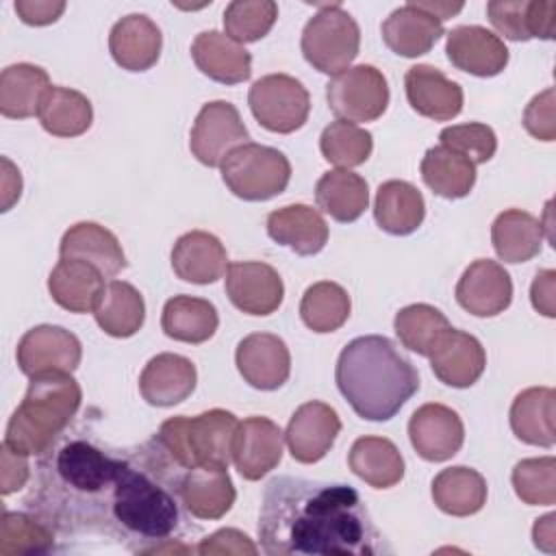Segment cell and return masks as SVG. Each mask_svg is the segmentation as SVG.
Wrapping results in <instances>:
<instances>
[{"mask_svg":"<svg viewBox=\"0 0 556 556\" xmlns=\"http://www.w3.org/2000/svg\"><path fill=\"white\" fill-rule=\"evenodd\" d=\"M258 539L269 556H376L391 552L356 489L343 482L293 476H278L265 486Z\"/></svg>","mask_w":556,"mask_h":556,"instance_id":"obj_1","label":"cell"},{"mask_svg":"<svg viewBox=\"0 0 556 556\" xmlns=\"http://www.w3.org/2000/svg\"><path fill=\"white\" fill-rule=\"evenodd\" d=\"M126 450H106L85 437L61 439L41 454L37 486L26 497L30 513L61 532L111 534L113 493Z\"/></svg>","mask_w":556,"mask_h":556,"instance_id":"obj_2","label":"cell"},{"mask_svg":"<svg viewBox=\"0 0 556 556\" xmlns=\"http://www.w3.org/2000/svg\"><path fill=\"white\" fill-rule=\"evenodd\" d=\"M334 380L352 410L367 421H389L419 389L413 363L382 334L352 339L337 358Z\"/></svg>","mask_w":556,"mask_h":556,"instance_id":"obj_3","label":"cell"},{"mask_svg":"<svg viewBox=\"0 0 556 556\" xmlns=\"http://www.w3.org/2000/svg\"><path fill=\"white\" fill-rule=\"evenodd\" d=\"M83 402L80 384L67 371H41L30 376L20 406L13 410L4 443L20 454H46L70 426Z\"/></svg>","mask_w":556,"mask_h":556,"instance_id":"obj_4","label":"cell"},{"mask_svg":"<svg viewBox=\"0 0 556 556\" xmlns=\"http://www.w3.org/2000/svg\"><path fill=\"white\" fill-rule=\"evenodd\" d=\"M237 424L230 410L211 408L195 417L176 415L165 419L154 439L185 471L200 465L228 469Z\"/></svg>","mask_w":556,"mask_h":556,"instance_id":"obj_5","label":"cell"},{"mask_svg":"<svg viewBox=\"0 0 556 556\" xmlns=\"http://www.w3.org/2000/svg\"><path fill=\"white\" fill-rule=\"evenodd\" d=\"M304 59L321 74L337 76L348 70L361 48V28L341 2L319 4L300 39Z\"/></svg>","mask_w":556,"mask_h":556,"instance_id":"obj_6","label":"cell"},{"mask_svg":"<svg viewBox=\"0 0 556 556\" xmlns=\"http://www.w3.org/2000/svg\"><path fill=\"white\" fill-rule=\"evenodd\" d=\"M226 187L245 202H265L282 193L291 180L289 159L263 143L235 148L219 165Z\"/></svg>","mask_w":556,"mask_h":556,"instance_id":"obj_7","label":"cell"},{"mask_svg":"<svg viewBox=\"0 0 556 556\" xmlns=\"http://www.w3.org/2000/svg\"><path fill=\"white\" fill-rule=\"evenodd\" d=\"M254 119L269 132L289 135L300 130L311 113L306 87L289 74H267L254 80L248 93Z\"/></svg>","mask_w":556,"mask_h":556,"instance_id":"obj_8","label":"cell"},{"mask_svg":"<svg viewBox=\"0 0 556 556\" xmlns=\"http://www.w3.org/2000/svg\"><path fill=\"white\" fill-rule=\"evenodd\" d=\"M326 100L339 119L352 124L374 122L389 106V85L378 67L361 63L328 80Z\"/></svg>","mask_w":556,"mask_h":556,"instance_id":"obj_9","label":"cell"},{"mask_svg":"<svg viewBox=\"0 0 556 556\" xmlns=\"http://www.w3.org/2000/svg\"><path fill=\"white\" fill-rule=\"evenodd\" d=\"M250 132L232 102L213 100L206 102L189 135V148L193 156L206 167H219L222 161L239 146L248 143Z\"/></svg>","mask_w":556,"mask_h":556,"instance_id":"obj_10","label":"cell"},{"mask_svg":"<svg viewBox=\"0 0 556 556\" xmlns=\"http://www.w3.org/2000/svg\"><path fill=\"white\" fill-rule=\"evenodd\" d=\"M17 365L28 378L41 371H76L83 358L78 337L63 326L41 324L24 332L17 343Z\"/></svg>","mask_w":556,"mask_h":556,"instance_id":"obj_11","label":"cell"},{"mask_svg":"<svg viewBox=\"0 0 556 556\" xmlns=\"http://www.w3.org/2000/svg\"><path fill=\"white\" fill-rule=\"evenodd\" d=\"M341 432V419L337 410L319 400L304 402L291 415L285 441L291 456L302 465H313L321 460L334 445Z\"/></svg>","mask_w":556,"mask_h":556,"instance_id":"obj_12","label":"cell"},{"mask_svg":"<svg viewBox=\"0 0 556 556\" xmlns=\"http://www.w3.org/2000/svg\"><path fill=\"white\" fill-rule=\"evenodd\" d=\"M413 450L430 463H443L456 456L465 441V426L456 410L445 404L428 402L419 406L408 421Z\"/></svg>","mask_w":556,"mask_h":556,"instance_id":"obj_13","label":"cell"},{"mask_svg":"<svg viewBox=\"0 0 556 556\" xmlns=\"http://www.w3.org/2000/svg\"><path fill=\"white\" fill-rule=\"evenodd\" d=\"M285 450V432L267 417L252 415L237 424L232 463L241 478L261 480L278 467Z\"/></svg>","mask_w":556,"mask_h":556,"instance_id":"obj_14","label":"cell"},{"mask_svg":"<svg viewBox=\"0 0 556 556\" xmlns=\"http://www.w3.org/2000/svg\"><path fill=\"white\" fill-rule=\"evenodd\" d=\"M226 295L248 315H271L278 311L285 298V285L280 274L261 261L228 263L226 269Z\"/></svg>","mask_w":556,"mask_h":556,"instance_id":"obj_15","label":"cell"},{"mask_svg":"<svg viewBox=\"0 0 556 556\" xmlns=\"http://www.w3.org/2000/svg\"><path fill=\"white\" fill-rule=\"evenodd\" d=\"M241 378L258 391L280 389L291 374V354L287 343L271 332H252L243 337L235 352Z\"/></svg>","mask_w":556,"mask_h":556,"instance_id":"obj_16","label":"cell"},{"mask_svg":"<svg viewBox=\"0 0 556 556\" xmlns=\"http://www.w3.org/2000/svg\"><path fill=\"white\" fill-rule=\"evenodd\" d=\"M456 302L476 317H495L513 302V280L504 265L491 258L473 261L456 285Z\"/></svg>","mask_w":556,"mask_h":556,"instance_id":"obj_17","label":"cell"},{"mask_svg":"<svg viewBox=\"0 0 556 556\" xmlns=\"http://www.w3.org/2000/svg\"><path fill=\"white\" fill-rule=\"evenodd\" d=\"M445 52L450 63L467 74L491 78L508 65L506 43L484 26H456L447 33Z\"/></svg>","mask_w":556,"mask_h":556,"instance_id":"obj_18","label":"cell"},{"mask_svg":"<svg viewBox=\"0 0 556 556\" xmlns=\"http://www.w3.org/2000/svg\"><path fill=\"white\" fill-rule=\"evenodd\" d=\"M428 358L434 376L454 389L476 384L486 367V352L482 343L473 334L456 328L441 334Z\"/></svg>","mask_w":556,"mask_h":556,"instance_id":"obj_19","label":"cell"},{"mask_svg":"<svg viewBox=\"0 0 556 556\" xmlns=\"http://www.w3.org/2000/svg\"><path fill=\"white\" fill-rule=\"evenodd\" d=\"M404 87L413 111L428 119L447 122L463 111V87L434 65L417 63L408 67Z\"/></svg>","mask_w":556,"mask_h":556,"instance_id":"obj_20","label":"cell"},{"mask_svg":"<svg viewBox=\"0 0 556 556\" xmlns=\"http://www.w3.org/2000/svg\"><path fill=\"white\" fill-rule=\"evenodd\" d=\"M178 495L191 517L213 521L232 508L237 491L226 467L200 465L180 476Z\"/></svg>","mask_w":556,"mask_h":556,"instance_id":"obj_21","label":"cell"},{"mask_svg":"<svg viewBox=\"0 0 556 556\" xmlns=\"http://www.w3.org/2000/svg\"><path fill=\"white\" fill-rule=\"evenodd\" d=\"M195 382L198 371L187 356L163 352L146 363L139 376V391L150 406L167 408L185 402L195 391Z\"/></svg>","mask_w":556,"mask_h":556,"instance_id":"obj_22","label":"cell"},{"mask_svg":"<svg viewBox=\"0 0 556 556\" xmlns=\"http://www.w3.org/2000/svg\"><path fill=\"white\" fill-rule=\"evenodd\" d=\"M163 35L156 22L143 13H128L117 20L109 33L113 61L128 72H146L161 56Z\"/></svg>","mask_w":556,"mask_h":556,"instance_id":"obj_23","label":"cell"},{"mask_svg":"<svg viewBox=\"0 0 556 556\" xmlns=\"http://www.w3.org/2000/svg\"><path fill=\"white\" fill-rule=\"evenodd\" d=\"M486 15L510 41L554 39L556 33V2L549 0H493L486 4Z\"/></svg>","mask_w":556,"mask_h":556,"instance_id":"obj_24","label":"cell"},{"mask_svg":"<svg viewBox=\"0 0 556 556\" xmlns=\"http://www.w3.org/2000/svg\"><path fill=\"white\" fill-rule=\"evenodd\" d=\"M172 269L185 282L211 285L226 274L228 254L215 235L191 230L176 239L172 248Z\"/></svg>","mask_w":556,"mask_h":556,"instance_id":"obj_25","label":"cell"},{"mask_svg":"<svg viewBox=\"0 0 556 556\" xmlns=\"http://www.w3.org/2000/svg\"><path fill=\"white\" fill-rule=\"evenodd\" d=\"M59 254L61 258H78L93 265L104 278H113L126 267L122 243L109 228L96 222L70 226L61 237Z\"/></svg>","mask_w":556,"mask_h":556,"instance_id":"obj_26","label":"cell"},{"mask_svg":"<svg viewBox=\"0 0 556 556\" xmlns=\"http://www.w3.org/2000/svg\"><path fill=\"white\" fill-rule=\"evenodd\" d=\"M198 70L222 85H239L252 76V54L219 30H202L191 43Z\"/></svg>","mask_w":556,"mask_h":556,"instance_id":"obj_27","label":"cell"},{"mask_svg":"<svg viewBox=\"0 0 556 556\" xmlns=\"http://www.w3.org/2000/svg\"><path fill=\"white\" fill-rule=\"evenodd\" d=\"M443 35V22L419 9L413 0H408L404 7L393 9L382 22V39L387 48L406 59L430 52Z\"/></svg>","mask_w":556,"mask_h":556,"instance_id":"obj_28","label":"cell"},{"mask_svg":"<svg viewBox=\"0 0 556 556\" xmlns=\"http://www.w3.org/2000/svg\"><path fill=\"white\" fill-rule=\"evenodd\" d=\"M265 226L271 241L300 256H313L328 243V224L321 213L308 204H289L271 211Z\"/></svg>","mask_w":556,"mask_h":556,"instance_id":"obj_29","label":"cell"},{"mask_svg":"<svg viewBox=\"0 0 556 556\" xmlns=\"http://www.w3.org/2000/svg\"><path fill=\"white\" fill-rule=\"evenodd\" d=\"M426 217V202L421 191L406 180H387L376 191L374 219L380 230L406 237L415 232Z\"/></svg>","mask_w":556,"mask_h":556,"instance_id":"obj_30","label":"cell"},{"mask_svg":"<svg viewBox=\"0 0 556 556\" xmlns=\"http://www.w3.org/2000/svg\"><path fill=\"white\" fill-rule=\"evenodd\" d=\"M556 393L549 387H530L517 393L510 406V428L528 445L552 447L556 443Z\"/></svg>","mask_w":556,"mask_h":556,"instance_id":"obj_31","label":"cell"},{"mask_svg":"<svg viewBox=\"0 0 556 556\" xmlns=\"http://www.w3.org/2000/svg\"><path fill=\"white\" fill-rule=\"evenodd\" d=\"M104 287V276L89 263L78 258H61L48 276L52 300L70 313L93 311Z\"/></svg>","mask_w":556,"mask_h":556,"instance_id":"obj_32","label":"cell"},{"mask_svg":"<svg viewBox=\"0 0 556 556\" xmlns=\"http://www.w3.org/2000/svg\"><path fill=\"white\" fill-rule=\"evenodd\" d=\"M93 317L106 334L117 339L132 337L146 321L143 295L126 280H111L96 300Z\"/></svg>","mask_w":556,"mask_h":556,"instance_id":"obj_33","label":"cell"},{"mask_svg":"<svg viewBox=\"0 0 556 556\" xmlns=\"http://www.w3.org/2000/svg\"><path fill=\"white\" fill-rule=\"evenodd\" d=\"M543 222L521 208L502 211L491 226L495 254L504 263H526L543 248Z\"/></svg>","mask_w":556,"mask_h":556,"instance_id":"obj_34","label":"cell"},{"mask_svg":"<svg viewBox=\"0 0 556 556\" xmlns=\"http://www.w3.org/2000/svg\"><path fill=\"white\" fill-rule=\"evenodd\" d=\"M486 480L480 471L456 465L441 469L432 480V500L439 510L452 517H469L486 504Z\"/></svg>","mask_w":556,"mask_h":556,"instance_id":"obj_35","label":"cell"},{"mask_svg":"<svg viewBox=\"0 0 556 556\" xmlns=\"http://www.w3.org/2000/svg\"><path fill=\"white\" fill-rule=\"evenodd\" d=\"M50 87V76L39 65L15 63L4 67L0 74V113L11 119L37 115Z\"/></svg>","mask_w":556,"mask_h":556,"instance_id":"obj_36","label":"cell"},{"mask_svg":"<svg viewBox=\"0 0 556 556\" xmlns=\"http://www.w3.org/2000/svg\"><path fill=\"white\" fill-rule=\"evenodd\" d=\"M315 202L334 222H356L369 204L367 180L350 169H330L315 185Z\"/></svg>","mask_w":556,"mask_h":556,"instance_id":"obj_37","label":"cell"},{"mask_svg":"<svg viewBox=\"0 0 556 556\" xmlns=\"http://www.w3.org/2000/svg\"><path fill=\"white\" fill-rule=\"evenodd\" d=\"M350 469L374 489H391L404 478V458L384 437H361L348 454Z\"/></svg>","mask_w":556,"mask_h":556,"instance_id":"obj_38","label":"cell"},{"mask_svg":"<svg viewBox=\"0 0 556 556\" xmlns=\"http://www.w3.org/2000/svg\"><path fill=\"white\" fill-rule=\"evenodd\" d=\"M219 326L217 308L204 300L193 295H174L165 302L161 315L163 332L182 343H204L208 341Z\"/></svg>","mask_w":556,"mask_h":556,"instance_id":"obj_39","label":"cell"},{"mask_svg":"<svg viewBox=\"0 0 556 556\" xmlns=\"http://www.w3.org/2000/svg\"><path fill=\"white\" fill-rule=\"evenodd\" d=\"M419 172L424 182L447 200L469 195L476 185V165L465 154L441 143L426 150Z\"/></svg>","mask_w":556,"mask_h":556,"instance_id":"obj_40","label":"cell"},{"mask_svg":"<svg viewBox=\"0 0 556 556\" xmlns=\"http://www.w3.org/2000/svg\"><path fill=\"white\" fill-rule=\"evenodd\" d=\"M37 117L43 130L54 137H78L89 130L93 109L85 93L52 85L39 104Z\"/></svg>","mask_w":556,"mask_h":556,"instance_id":"obj_41","label":"cell"},{"mask_svg":"<svg viewBox=\"0 0 556 556\" xmlns=\"http://www.w3.org/2000/svg\"><path fill=\"white\" fill-rule=\"evenodd\" d=\"M350 311L352 302L348 291L332 280L311 285L300 302V317L304 326L319 334L339 330L348 321Z\"/></svg>","mask_w":556,"mask_h":556,"instance_id":"obj_42","label":"cell"},{"mask_svg":"<svg viewBox=\"0 0 556 556\" xmlns=\"http://www.w3.org/2000/svg\"><path fill=\"white\" fill-rule=\"evenodd\" d=\"M393 328L406 350L428 356L441 334L452 326L439 308L430 304H408L395 313Z\"/></svg>","mask_w":556,"mask_h":556,"instance_id":"obj_43","label":"cell"},{"mask_svg":"<svg viewBox=\"0 0 556 556\" xmlns=\"http://www.w3.org/2000/svg\"><path fill=\"white\" fill-rule=\"evenodd\" d=\"M54 528L35 513H2L0 521V554H43L52 549Z\"/></svg>","mask_w":556,"mask_h":556,"instance_id":"obj_44","label":"cell"},{"mask_svg":"<svg viewBox=\"0 0 556 556\" xmlns=\"http://www.w3.org/2000/svg\"><path fill=\"white\" fill-rule=\"evenodd\" d=\"M319 150L328 163L337 165L339 169H350L363 165L369 159L374 150V139L371 132L363 126L345 119H334L321 130Z\"/></svg>","mask_w":556,"mask_h":556,"instance_id":"obj_45","label":"cell"},{"mask_svg":"<svg viewBox=\"0 0 556 556\" xmlns=\"http://www.w3.org/2000/svg\"><path fill=\"white\" fill-rule=\"evenodd\" d=\"M278 20V4L274 0H235L224 11V28L237 43H252L263 39Z\"/></svg>","mask_w":556,"mask_h":556,"instance_id":"obj_46","label":"cell"},{"mask_svg":"<svg viewBox=\"0 0 556 556\" xmlns=\"http://www.w3.org/2000/svg\"><path fill=\"white\" fill-rule=\"evenodd\" d=\"M513 489L528 506H552L556 502V460L554 456L523 458L513 469Z\"/></svg>","mask_w":556,"mask_h":556,"instance_id":"obj_47","label":"cell"},{"mask_svg":"<svg viewBox=\"0 0 556 556\" xmlns=\"http://www.w3.org/2000/svg\"><path fill=\"white\" fill-rule=\"evenodd\" d=\"M441 146H447L460 154H465L473 165L486 163L493 159L497 150V137L491 126L480 122L454 124L441 130L439 135Z\"/></svg>","mask_w":556,"mask_h":556,"instance_id":"obj_48","label":"cell"},{"mask_svg":"<svg viewBox=\"0 0 556 556\" xmlns=\"http://www.w3.org/2000/svg\"><path fill=\"white\" fill-rule=\"evenodd\" d=\"M554 87H547L545 91L536 93L526 111H523V126L526 130L541 141H554L556 139V111H554Z\"/></svg>","mask_w":556,"mask_h":556,"instance_id":"obj_49","label":"cell"},{"mask_svg":"<svg viewBox=\"0 0 556 556\" xmlns=\"http://www.w3.org/2000/svg\"><path fill=\"white\" fill-rule=\"evenodd\" d=\"M195 552L202 556H213V554H239V556L250 554V556H254L258 549L250 541V536L243 534L241 530L222 528V530L213 532L211 536L202 539L200 545L195 547Z\"/></svg>","mask_w":556,"mask_h":556,"instance_id":"obj_50","label":"cell"},{"mask_svg":"<svg viewBox=\"0 0 556 556\" xmlns=\"http://www.w3.org/2000/svg\"><path fill=\"white\" fill-rule=\"evenodd\" d=\"M2 469H0V491L2 495H9L13 491H20L30 471H28V456L26 454H20V452H13L7 443H2Z\"/></svg>","mask_w":556,"mask_h":556,"instance_id":"obj_51","label":"cell"},{"mask_svg":"<svg viewBox=\"0 0 556 556\" xmlns=\"http://www.w3.org/2000/svg\"><path fill=\"white\" fill-rule=\"evenodd\" d=\"M13 9L24 24L46 26L56 22L63 15L65 2L63 0H17Z\"/></svg>","mask_w":556,"mask_h":556,"instance_id":"obj_52","label":"cell"},{"mask_svg":"<svg viewBox=\"0 0 556 556\" xmlns=\"http://www.w3.org/2000/svg\"><path fill=\"white\" fill-rule=\"evenodd\" d=\"M554 295H556V271L554 269H541L536 271L532 287H530V300L532 306L545 315V317H554L556 308H554Z\"/></svg>","mask_w":556,"mask_h":556,"instance_id":"obj_53","label":"cell"},{"mask_svg":"<svg viewBox=\"0 0 556 556\" xmlns=\"http://www.w3.org/2000/svg\"><path fill=\"white\" fill-rule=\"evenodd\" d=\"M2 211H9L13 206L15 200H20L22 193V176L20 169H15V165L4 156L2 159Z\"/></svg>","mask_w":556,"mask_h":556,"instance_id":"obj_54","label":"cell"},{"mask_svg":"<svg viewBox=\"0 0 556 556\" xmlns=\"http://www.w3.org/2000/svg\"><path fill=\"white\" fill-rule=\"evenodd\" d=\"M554 521H556V515H545L541 519H536L534 528H532V539H534V545L543 552H554V541H556V530H554Z\"/></svg>","mask_w":556,"mask_h":556,"instance_id":"obj_55","label":"cell"},{"mask_svg":"<svg viewBox=\"0 0 556 556\" xmlns=\"http://www.w3.org/2000/svg\"><path fill=\"white\" fill-rule=\"evenodd\" d=\"M419 9L428 11L430 15H434L439 22H445L450 20L452 15L460 13L463 11V2H432V0H413Z\"/></svg>","mask_w":556,"mask_h":556,"instance_id":"obj_56","label":"cell"}]
</instances>
